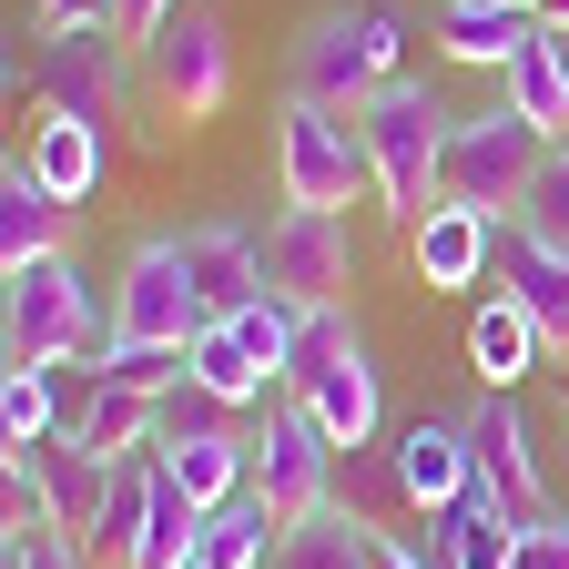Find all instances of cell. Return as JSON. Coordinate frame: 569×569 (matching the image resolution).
<instances>
[{"mask_svg": "<svg viewBox=\"0 0 569 569\" xmlns=\"http://www.w3.org/2000/svg\"><path fill=\"white\" fill-rule=\"evenodd\" d=\"M234 417H244L234 397H213V387H193V377H183V387L163 397V438H244ZM163 438H153V448H163Z\"/></svg>", "mask_w": 569, "mask_h": 569, "instance_id": "d6a6232c", "label": "cell"}, {"mask_svg": "<svg viewBox=\"0 0 569 569\" xmlns=\"http://www.w3.org/2000/svg\"><path fill=\"white\" fill-rule=\"evenodd\" d=\"M407 254H417V284H488L498 224L468 213V203H438L427 224H407Z\"/></svg>", "mask_w": 569, "mask_h": 569, "instance_id": "ffe728a7", "label": "cell"}, {"mask_svg": "<svg viewBox=\"0 0 569 569\" xmlns=\"http://www.w3.org/2000/svg\"><path fill=\"white\" fill-rule=\"evenodd\" d=\"M153 488H163V468H153V458H122V468H112L102 529L82 539V549H92V569H132V559H142V519H153Z\"/></svg>", "mask_w": 569, "mask_h": 569, "instance_id": "83f0119b", "label": "cell"}, {"mask_svg": "<svg viewBox=\"0 0 569 569\" xmlns=\"http://www.w3.org/2000/svg\"><path fill=\"white\" fill-rule=\"evenodd\" d=\"M21 163H31L61 203H92L102 173H112V132H102V122H71V112H41L31 142H21Z\"/></svg>", "mask_w": 569, "mask_h": 569, "instance_id": "ac0fdd59", "label": "cell"}, {"mask_svg": "<svg viewBox=\"0 0 569 569\" xmlns=\"http://www.w3.org/2000/svg\"><path fill=\"white\" fill-rule=\"evenodd\" d=\"M284 397H306L336 448H367V438H377L387 387H377L367 326H356L346 306H306V336H296V367H284Z\"/></svg>", "mask_w": 569, "mask_h": 569, "instance_id": "277c9868", "label": "cell"}, {"mask_svg": "<svg viewBox=\"0 0 569 569\" xmlns=\"http://www.w3.org/2000/svg\"><path fill=\"white\" fill-rule=\"evenodd\" d=\"M132 51H142V92L173 122H213L234 102V31H224V11H203V0H183V11L153 41H132Z\"/></svg>", "mask_w": 569, "mask_h": 569, "instance_id": "8992f818", "label": "cell"}, {"mask_svg": "<svg viewBox=\"0 0 569 569\" xmlns=\"http://www.w3.org/2000/svg\"><path fill=\"white\" fill-rule=\"evenodd\" d=\"M274 183L284 203H356V193H377V163H367V142H356V112H326V102H296L284 92L274 112Z\"/></svg>", "mask_w": 569, "mask_h": 569, "instance_id": "ba28073f", "label": "cell"}, {"mask_svg": "<svg viewBox=\"0 0 569 569\" xmlns=\"http://www.w3.org/2000/svg\"><path fill=\"white\" fill-rule=\"evenodd\" d=\"M0 346H11V367H82L112 346V306L82 284L71 254L0 264Z\"/></svg>", "mask_w": 569, "mask_h": 569, "instance_id": "7a4b0ae2", "label": "cell"}, {"mask_svg": "<svg viewBox=\"0 0 569 569\" xmlns=\"http://www.w3.org/2000/svg\"><path fill=\"white\" fill-rule=\"evenodd\" d=\"M264 569H387V529H367L346 498H326V509H306V519L274 529V559Z\"/></svg>", "mask_w": 569, "mask_h": 569, "instance_id": "2e32d148", "label": "cell"}, {"mask_svg": "<svg viewBox=\"0 0 569 569\" xmlns=\"http://www.w3.org/2000/svg\"><path fill=\"white\" fill-rule=\"evenodd\" d=\"M539 356H549V336H539L509 296H488V306L468 316V367H478V387H519Z\"/></svg>", "mask_w": 569, "mask_h": 569, "instance_id": "d4e9b609", "label": "cell"}, {"mask_svg": "<svg viewBox=\"0 0 569 569\" xmlns=\"http://www.w3.org/2000/svg\"><path fill=\"white\" fill-rule=\"evenodd\" d=\"M539 163H549V132L519 112V102H488V112H468L458 132H448V203H468V213H519L529 203V183H539Z\"/></svg>", "mask_w": 569, "mask_h": 569, "instance_id": "5b68a950", "label": "cell"}, {"mask_svg": "<svg viewBox=\"0 0 569 569\" xmlns=\"http://www.w3.org/2000/svg\"><path fill=\"white\" fill-rule=\"evenodd\" d=\"M153 458H163V478L193 498V509H224V498L254 488V438H163Z\"/></svg>", "mask_w": 569, "mask_h": 569, "instance_id": "cb8c5ba5", "label": "cell"}, {"mask_svg": "<svg viewBox=\"0 0 569 569\" xmlns=\"http://www.w3.org/2000/svg\"><path fill=\"white\" fill-rule=\"evenodd\" d=\"M539 21H549V31H569V0H539Z\"/></svg>", "mask_w": 569, "mask_h": 569, "instance_id": "f35d334b", "label": "cell"}, {"mask_svg": "<svg viewBox=\"0 0 569 569\" xmlns=\"http://www.w3.org/2000/svg\"><path fill=\"white\" fill-rule=\"evenodd\" d=\"M296 336H306V306H284V296H254L234 316H213L193 336V387L234 397V407H264V387H284V367H296Z\"/></svg>", "mask_w": 569, "mask_h": 569, "instance_id": "52a82bcc", "label": "cell"}, {"mask_svg": "<svg viewBox=\"0 0 569 569\" xmlns=\"http://www.w3.org/2000/svg\"><path fill=\"white\" fill-rule=\"evenodd\" d=\"M264 284L284 306H346L356 284V224L336 203H284L264 224Z\"/></svg>", "mask_w": 569, "mask_h": 569, "instance_id": "8fae6325", "label": "cell"}, {"mask_svg": "<svg viewBox=\"0 0 569 569\" xmlns=\"http://www.w3.org/2000/svg\"><path fill=\"white\" fill-rule=\"evenodd\" d=\"M468 458H478V488L519 529L549 519V478H539V438H529V417H519V387H478V407H468Z\"/></svg>", "mask_w": 569, "mask_h": 569, "instance_id": "4fadbf2b", "label": "cell"}, {"mask_svg": "<svg viewBox=\"0 0 569 569\" xmlns=\"http://www.w3.org/2000/svg\"><path fill=\"white\" fill-rule=\"evenodd\" d=\"M488 284H498V296H509V306L549 336V356H569V254H559V244H539L529 224H498Z\"/></svg>", "mask_w": 569, "mask_h": 569, "instance_id": "5bb4252c", "label": "cell"}, {"mask_svg": "<svg viewBox=\"0 0 569 569\" xmlns=\"http://www.w3.org/2000/svg\"><path fill=\"white\" fill-rule=\"evenodd\" d=\"M509 569H569V509L529 519V529H519V549H509Z\"/></svg>", "mask_w": 569, "mask_h": 569, "instance_id": "e575fe53", "label": "cell"}, {"mask_svg": "<svg viewBox=\"0 0 569 569\" xmlns=\"http://www.w3.org/2000/svg\"><path fill=\"white\" fill-rule=\"evenodd\" d=\"M387 569H438L427 549H407V539H387Z\"/></svg>", "mask_w": 569, "mask_h": 569, "instance_id": "74e56055", "label": "cell"}, {"mask_svg": "<svg viewBox=\"0 0 569 569\" xmlns=\"http://www.w3.org/2000/svg\"><path fill=\"white\" fill-rule=\"evenodd\" d=\"M213 316H203V284L183 264V234H142L112 274V336H142V346H193Z\"/></svg>", "mask_w": 569, "mask_h": 569, "instance_id": "30bf717a", "label": "cell"}, {"mask_svg": "<svg viewBox=\"0 0 569 569\" xmlns=\"http://www.w3.org/2000/svg\"><path fill=\"white\" fill-rule=\"evenodd\" d=\"M92 21L122 31V0H41V31H92Z\"/></svg>", "mask_w": 569, "mask_h": 569, "instance_id": "d590c367", "label": "cell"}, {"mask_svg": "<svg viewBox=\"0 0 569 569\" xmlns=\"http://www.w3.org/2000/svg\"><path fill=\"white\" fill-rule=\"evenodd\" d=\"M254 498H264L274 519H306V509L336 498V438L316 427L306 397H274L264 407V427H254Z\"/></svg>", "mask_w": 569, "mask_h": 569, "instance_id": "7c38bea8", "label": "cell"}, {"mask_svg": "<svg viewBox=\"0 0 569 569\" xmlns=\"http://www.w3.org/2000/svg\"><path fill=\"white\" fill-rule=\"evenodd\" d=\"M509 102H519L549 142L569 132V31H549V21H539V31L519 41V61H509Z\"/></svg>", "mask_w": 569, "mask_h": 569, "instance_id": "484cf974", "label": "cell"}, {"mask_svg": "<svg viewBox=\"0 0 569 569\" xmlns=\"http://www.w3.org/2000/svg\"><path fill=\"white\" fill-rule=\"evenodd\" d=\"M448 132H458V112L427 82H387L377 102H356V142L377 163V213L387 224H427L448 203Z\"/></svg>", "mask_w": 569, "mask_h": 569, "instance_id": "6da1fadb", "label": "cell"}, {"mask_svg": "<svg viewBox=\"0 0 569 569\" xmlns=\"http://www.w3.org/2000/svg\"><path fill=\"white\" fill-rule=\"evenodd\" d=\"M336 498H346L367 529H387V539H397V519H417L407 468H397V448H377V438H367V448H336Z\"/></svg>", "mask_w": 569, "mask_h": 569, "instance_id": "4316f807", "label": "cell"}, {"mask_svg": "<svg viewBox=\"0 0 569 569\" xmlns=\"http://www.w3.org/2000/svg\"><path fill=\"white\" fill-rule=\"evenodd\" d=\"M11 458H31V478H41V498H51V519H61L71 539H92V529H102V498H112V468H102L92 448L51 438V448H11Z\"/></svg>", "mask_w": 569, "mask_h": 569, "instance_id": "44dd1931", "label": "cell"}, {"mask_svg": "<svg viewBox=\"0 0 569 569\" xmlns=\"http://www.w3.org/2000/svg\"><path fill=\"white\" fill-rule=\"evenodd\" d=\"M31 92H41V112H71V122H102L112 132L132 112V41L112 21H92V31H41Z\"/></svg>", "mask_w": 569, "mask_h": 569, "instance_id": "9c48e42d", "label": "cell"}, {"mask_svg": "<svg viewBox=\"0 0 569 569\" xmlns=\"http://www.w3.org/2000/svg\"><path fill=\"white\" fill-rule=\"evenodd\" d=\"M173 11H183V0H122V41H153Z\"/></svg>", "mask_w": 569, "mask_h": 569, "instance_id": "8d00e7d4", "label": "cell"}, {"mask_svg": "<svg viewBox=\"0 0 569 569\" xmlns=\"http://www.w3.org/2000/svg\"><path fill=\"white\" fill-rule=\"evenodd\" d=\"M61 367H11V387H0V458L11 448H51L61 438Z\"/></svg>", "mask_w": 569, "mask_h": 569, "instance_id": "f546056e", "label": "cell"}, {"mask_svg": "<svg viewBox=\"0 0 569 569\" xmlns=\"http://www.w3.org/2000/svg\"><path fill=\"white\" fill-rule=\"evenodd\" d=\"M387 82H407V31H397V11H377V0L316 11L296 31V51H284V92H296V102H326V112L377 102Z\"/></svg>", "mask_w": 569, "mask_h": 569, "instance_id": "3957f363", "label": "cell"}, {"mask_svg": "<svg viewBox=\"0 0 569 569\" xmlns=\"http://www.w3.org/2000/svg\"><path fill=\"white\" fill-rule=\"evenodd\" d=\"M71 234V203L11 153V173H0V264H31V254H61Z\"/></svg>", "mask_w": 569, "mask_h": 569, "instance_id": "603a6c76", "label": "cell"}, {"mask_svg": "<svg viewBox=\"0 0 569 569\" xmlns=\"http://www.w3.org/2000/svg\"><path fill=\"white\" fill-rule=\"evenodd\" d=\"M519 549V519L498 509L488 488H468L458 509H438V569H509Z\"/></svg>", "mask_w": 569, "mask_h": 569, "instance_id": "f1b7e54d", "label": "cell"}, {"mask_svg": "<svg viewBox=\"0 0 569 569\" xmlns=\"http://www.w3.org/2000/svg\"><path fill=\"white\" fill-rule=\"evenodd\" d=\"M183 569H193V559H183Z\"/></svg>", "mask_w": 569, "mask_h": 569, "instance_id": "60d3db41", "label": "cell"}, {"mask_svg": "<svg viewBox=\"0 0 569 569\" xmlns=\"http://www.w3.org/2000/svg\"><path fill=\"white\" fill-rule=\"evenodd\" d=\"M71 448H92L102 468H122V458H153V438H163V397H132V387H102L92 377V397L71 407V427H61Z\"/></svg>", "mask_w": 569, "mask_h": 569, "instance_id": "d6986e66", "label": "cell"}, {"mask_svg": "<svg viewBox=\"0 0 569 569\" xmlns=\"http://www.w3.org/2000/svg\"><path fill=\"white\" fill-rule=\"evenodd\" d=\"M529 31H539V11H519V0H448L438 11V51L468 71H509Z\"/></svg>", "mask_w": 569, "mask_h": 569, "instance_id": "7402d4cb", "label": "cell"}, {"mask_svg": "<svg viewBox=\"0 0 569 569\" xmlns=\"http://www.w3.org/2000/svg\"><path fill=\"white\" fill-rule=\"evenodd\" d=\"M92 377H102V387H132V397H173V387L193 377V346H142V336H112Z\"/></svg>", "mask_w": 569, "mask_h": 569, "instance_id": "4dcf8cb0", "label": "cell"}, {"mask_svg": "<svg viewBox=\"0 0 569 569\" xmlns=\"http://www.w3.org/2000/svg\"><path fill=\"white\" fill-rule=\"evenodd\" d=\"M509 224H529L539 244H559V254H569V132L549 142V163H539V183H529V203L509 213Z\"/></svg>", "mask_w": 569, "mask_h": 569, "instance_id": "1f68e13d", "label": "cell"}, {"mask_svg": "<svg viewBox=\"0 0 569 569\" xmlns=\"http://www.w3.org/2000/svg\"><path fill=\"white\" fill-rule=\"evenodd\" d=\"M519 11H539V0H519Z\"/></svg>", "mask_w": 569, "mask_h": 569, "instance_id": "ab89813d", "label": "cell"}, {"mask_svg": "<svg viewBox=\"0 0 569 569\" xmlns=\"http://www.w3.org/2000/svg\"><path fill=\"white\" fill-rule=\"evenodd\" d=\"M183 264L203 284V316H234V306L274 296V284H264V234L244 224V213H203V224H183Z\"/></svg>", "mask_w": 569, "mask_h": 569, "instance_id": "9a60e30c", "label": "cell"}, {"mask_svg": "<svg viewBox=\"0 0 569 569\" xmlns=\"http://www.w3.org/2000/svg\"><path fill=\"white\" fill-rule=\"evenodd\" d=\"M0 569H92V549L71 529H11L0 539Z\"/></svg>", "mask_w": 569, "mask_h": 569, "instance_id": "836d02e7", "label": "cell"}, {"mask_svg": "<svg viewBox=\"0 0 569 569\" xmlns=\"http://www.w3.org/2000/svg\"><path fill=\"white\" fill-rule=\"evenodd\" d=\"M397 468H407V498L427 519L458 509V498L478 488V458H468V417H417L407 438H397Z\"/></svg>", "mask_w": 569, "mask_h": 569, "instance_id": "e0dca14e", "label": "cell"}]
</instances>
